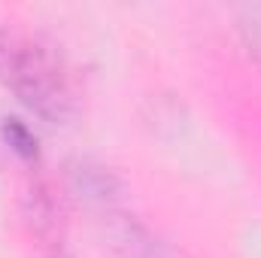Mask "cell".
I'll return each instance as SVG.
<instances>
[{
    "mask_svg": "<svg viewBox=\"0 0 261 258\" xmlns=\"http://www.w3.org/2000/svg\"><path fill=\"white\" fill-rule=\"evenodd\" d=\"M0 79L15 97L49 122L76 113V94L58 49L18 24L0 28Z\"/></svg>",
    "mask_w": 261,
    "mask_h": 258,
    "instance_id": "6da1fadb",
    "label": "cell"
},
{
    "mask_svg": "<svg viewBox=\"0 0 261 258\" xmlns=\"http://www.w3.org/2000/svg\"><path fill=\"white\" fill-rule=\"evenodd\" d=\"M3 137H6V143H9L21 158H37V137L24 128L18 119H6V122H3Z\"/></svg>",
    "mask_w": 261,
    "mask_h": 258,
    "instance_id": "7a4b0ae2",
    "label": "cell"
},
{
    "mask_svg": "<svg viewBox=\"0 0 261 258\" xmlns=\"http://www.w3.org/2000/svg\"><path fill=\"white\" fill-rule=\"evenodd\" d=\"M252 28H255V43H258V52H261V9L252 12Z\"/></svg>",
    "mask_w": 261,
    "mask_h": 258,
    "instance_id": "3957f363",
    "label": "cell"
}]
</instances>
